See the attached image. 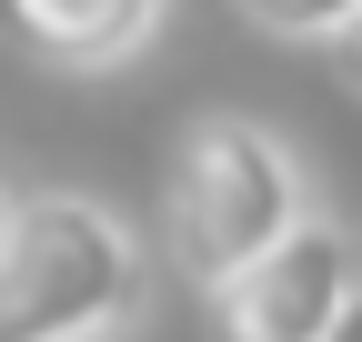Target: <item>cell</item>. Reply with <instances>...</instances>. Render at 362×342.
I'll list each match as a JSON object with an SVG mask.
<instances>
[{"mask_svg":"<svg viewBox=\"0 0 362 342\" xmlns=\"http://www.w3.org/2000/svg\"><path fill=\"white\" fill-rule=\"evenodd\" d=\"M151 302V252L90 191H21L0 222V342H111Z\"/></svg>","mask_w":362,"mask_h":342,"instance_id":"7a4b0ae2","label":"cell"},{"mask_svg":"<svg viewBox=\"0 0 362 342\" xmlns=\"http://www.w3.org/2000/svg\"><path fill=\"white\" fill-rule=\"evenodd\" d=\"M232 11L252 30H272V40H342L362 20V0H232Z\"/></svg>","mask_w":362,"mask_h":342,"instance_id":"5b68a950","label":"cell"},{"mask_svg":"<svg viewBox=\"0 0 362 342\" xmlns=\"http://www.w3.org/2000/svg\"><path fill=\"white\" fill-rule=\"evenodd\" d=\"M332 342H362V302H352V322H342V332H332Z\"/></svg>","mask_w":362,"mask_h":342,"instance_id":"52a82bcc","label":"cell"},{"mask_svg":"<svg viewBox=\"0 0 362 342\" xmlns=\"http://www.w3.org/2000/svg\"><path fill=\"white\" fill-rule=\"evenodd\" d=\"M332 71H342V81H352V91H362V20H352V30H342V40H332Z\"/></svg>","mask_w":362,"mask_h":342,"instance_id":"8992f818","label":"cell"},{"mask_svg":"<svg viewBox=\"0 0 362 342\" xmlns=\"http://www.w3.org/2000/svg\"><path fill=\"white\" fill-rule=\"evenodd\" d=\"M312 222V182L292 141L252 111H202L192 131L171 141V171H161V252L181 282H202L211 302L232 292L262 252H282L292 232Z\"/></svg>","mask_w":362,"mask_h":342,"instance_id":"6da1fadb","label":"cell"},{"mask_svg":"<svg viewBox=\"0 0 362 342\" xmlns=\"http://www.w3.org/2000/svg\"><path fill=\"white\" fill-rule=\"evenodd\" d=\"M0 11H11V30L30 40L40 61H61V71H111V61H131V51L161 30L171 0H0Z\"/></svg>","mask_w":362,"mask_h":342,"instance_id":"277c9868","label":"cell"},{"mask_svg":"<svg viewBox=\"0 0 362 342\" xmlns=\"http://www.w3.org/2000/svg\"><path fill=\"white\" fill-rule=\"evenodd\" d=\"M352 302H362V232L312 211L282 252H262L221 292V342H332Z\"/></svg>","mask_w":362,"mask_h":342,"instance_id":"3957f363","label":"cell"},{"mask_svg":"<svg viewBox=\"0 0 362 342\" xmlns=\"http://www.w3.org/2000/svg\"><path fill=\"white\" fill-rule=\"evenodd\" d=\"M0 222H11V191H0Z\"/></svg>","mask_w":362,"mask_h":342,"instance_id":"ba28073f","label":"cell"}]
</instances>
